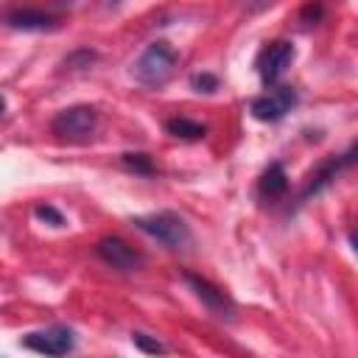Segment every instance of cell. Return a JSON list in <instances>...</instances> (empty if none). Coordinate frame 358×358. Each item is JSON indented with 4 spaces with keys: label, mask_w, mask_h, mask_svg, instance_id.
<instances>
[{
    "label": "cell",
    "mask_w": 358,
    "mask_h": 358,
    "mask_svg": "<svg viewBox=\"0 0 358 358\" xmlns=\"http://www.w3.org/2000/svg\"><path fill=\"white\" fill-rule=\"evenodd\" d=\"M190 87L196 92H215L218 90V76H213V73H196V76H190Z\"/></svg>",
    "instance_id": "9a60e30c"
},
{
    "label": "cell",
    "mask_w": 358,
    "mask_h": 358,
    "mask_svg": "<svg viewBox=\"0 0 358 358\" xmlns=\"http://www.w3.org/2000/svg\"><path fill=\"white\" fill-rule=\"evenodd\" d=\"M288 190V173H285V165L282 162H271L260 179H257V193L263 199H280L282 193Z\"/></svg>",
    "instance_id": "8fae6325"
},
{
    "label": "cell",
    "mask_w": 358,
    "mask_h": 358,
    "mask_svg": "<svg viewBox=\"0 0 358 358\" xmlns=\"http://www.w3.org/2000/svg\"><path fill=\"white\" fill-rule=\"evenodd\" d=\"M296 101H299V95H296L294 87H277V90H271V92H266V95H257L249 109H252V115H255L257 120H263V123H277V120H282V117L296 106Z\"/></svg>",
    "instance_id": "52a82bcc"
},
{
    "label": "cell",
    "mask_w": 358,
    "mask_h": 358,
    "mask_svg": "<svg viewBox=\"0 0 358 358\" xmlns=\"http://www.w3.org/2000/svg\"><path fill=\"white\" fill-rule=\"evenodd\" d=\"M3 112H6V98L0 95V115H3Z\"/></svg>",
    "instance_id": "d6986e66"
},
{
    "label": "cell",
    "mask_w": 358,
    "mask_h": 358,
    "mask_svg": "<svg viewBox=\"0 0 358 358\" xmlns=\"http://www.w3.org/2000/svg\"><path fill=\"white\" fill-rule=\"evenodd\" d=\"M6 25L17 28V31H50L59 25V20L53 14L45 11H34V8H14L6 14Z\"/></svg>",
    "instance_id": "30bf717a"
},
{
    "label": "cell",
    "mask_w": 358,
    "mask_h": 358,
    "mask_svg": "<svg viewBox=\"0 0 358 358\" xmlns=\"http://www.w3.org/2000/svg\"><path fill=\"white\" fill-rule=\"evenodd\" d=\"M22 347L34 350V352H42V355H67L73 347H76V336L70 327L64 324H53L48 330H36V333H28L22 338Z\"/></svg>",
    "instance_id": "ba28073f"
},
{
    "label": "cell",
    "mask_w": 358,
    "mask_h": 358,
    "mask_svg": "<svg viewBox=\"0 0 358 358\" xmlns=\"http://www.w3.org/2000/svg\"><path fill=\"white\" fill-rule=\"evenodd\" d=\"M131 341H134V347L143 350V352H165V344L157 341V338H151L148 333H131Z\"/></svg>",
    "instance_id": "2e32d148"
},
{
    "label": "cell",
    "mask_w": 358,
    "mask_h": 358,
    "mask_svg": "<svg viewBox=\"0 0 358 358\" xmlns=\"http://www.w3.org/2000/svg\"><path fill=\"white\" fill-rule=\"evenodd\" d=\"M291 62H294V45L288 39L268 42L257 56V73H260L263 87H274Z\"/></svg>",
    "instance_id": "8992f818"
},
{
    "label": "cell",
    "mask_w": 358,
    "mask_h": 358,
    "mask_svg": "<svg viewBox=\"0 0 358 358\" xmlns=\"http://www.w3.org/2000/svg\"><path fill=\"white\" fill-rule=\"evenodd\" d=\"M322 17H324V8H322L319 0H310V3L302 8V20H305V22H319Z\"/></svg>",
    "instance_id": "ac0fdd59"
},
{
    "label": "cell",
    "mask_w": 358,
    "mask_h": 358,
    "mask_svg": "<svg viewBox=\"0 0 358 358\" xmlns=\"http://www.w3.org/2000/svg\"><path fill=\"white\" fill-rule=\"evenodd\" d=\"M92 59H95V53L84 48V50H76L73 56H67V59H64V67H67V64H70V67H90Z\"/></svg>",
    "instance_id": "e0dca14e"
},
{
    "label": "cell",
    "mask_w": 358,
    "mask_h": 358,
    "mask_svg": "<svg viewBox=\"0 0 358 358\" xmlns=\"http://www.w3.org/2000/svg\"><path fill=\"white\" fill-rule=\"evenodd\" d=\"M176 62H179V53H176L165 39H157V42H151V45L143 50V56L134 62V76H137V81L157 87V84H162V81L173 73Z\"/></svg>",
    "instance_id": "7a4b0ae2"
},
{
    "label": "cell",
    "mask_w": 358,
    "mask_h": 358,
    "mask_svg": "<svg viewBox=\"0 0 358 358\" xmlns=\"http://www.w3.org/2000/svg\"><path fill=\"white\" fill-rule=\"evenodd\" d=\"M131 224L145 232L148 238H154L157 243H162L171 252H185L193 243V232L187 227V221L173 213V210H159V213H148V215H134Z\"/></svg>",
    "instance_id": "6da1fadb"
},
{
    "label": "cell",
    "mask_w": 358,
    "mask_h": 358,
    "mask_svg": "<svg viewBox=\"0 0 358 358\" xmlns=\"http://www.w3.org/2000/svg\"><path fill=\"white\" fill-rule=\"evenodd\" d=\"M95 126H98V112L87 103L67 106L50 120V131L59 140H84L95 131Z\"/></svg>",
    "instance_id": "3957f363"
},
{
    "label": "cell",
    "mask_w": 358,
    "mask_h": 358,
    "mask_svg": "<svg viewBox=\"0 0 358 358\" xmlns=\"http://www.w3.org/2000/svg\"><path fill=\"white\" fill-rule=\"evenodd\" d=\"M120 162L129 171L140 173V176H154L157 173V165H154L151 154H145V151H126V154H120Z\"/></svg>",
    "instance_id": "4fadbf2b"
},
{
    "label": "cell",
    "mask_w": 358,
    "mask_h": 358,
    "mask_svg": "<svg viewBox=\"0 0 358 358\" xmlns=\"http://www.w3.org/2000/svg\"><path fill=\"white\" fill-rule=\"evenodd\" d=\"M185 282L190 285V291L201 299V305L215 316V319H224V322H232L235 319V302H232V296L224 291V288H218L215 282H210L207 277H199V274H193V271H185Z\"/></svg>",
    "instance_id": "277c9868"
},
{
    "label": "cell",
    "mask_w": 358,
    "mask_h": 358,
    "mask_svg": "<svg viewBox=\"0 0 358 358\" xmlns=\"http://www.w3.org/2000/svg\"><path fill=\"white\" fill-rule=\"evenodd\" d=\"M165 129H168V134H173V137H179V140H201L204 134H207V126L204 123H199V120H190V117H168L165 120Z\"/></svg>",
    "instance_id": "7c38bea8"
},
{
    "label": "cell",
    "mask_w": 358,
    "mask_h": 358,
    "mask_svg": "<svg viewBox=\"0 0 358 358\" xmlns=\"http://www.w3.org/2000/svg\"><path fill=\"white\" fill-rule=\"evenodd\" d=\"M95 255H98L106 266H112V268H117V271H140V268L145 266V255H143L140 249H134L129 241L117 238V235L101 238L98 246H95Z\"/></svg>",
    "instance_id": "5b68a950"
},
{
    "label": "cell",
    "mask_w": 358,
    "mask_h": 358,
    "mask_svg": "<svg viewBox=\"0 0 358 358\" xmlns=\"http://www.w3.org/2000/svg\"><path fill=\"white\" fill-rule=\"evenodd\" d=\"M352 159H355V148H350L347 154H338V157H327L324 162H319L316 165V171H310V176L305 179V187H302V193H299V199L302 201H308L310 196H316V193H322L347 165H352Z\"/></svg>",
    "instance_id": "9c48e42d"
},
{
    "label": "cell",
    "mask_w": 358,
    "mask_h": 358,
    "mask_svg": "<svg viewBox=\"0 0 358 358\" xmlns=\"http://www.w3.org/2000/svg\"><path fill=\"white\" fill-rule=\"evenodd\" d=\"M34 215H36L39 221L50 224V227H64V215H62L53 204H36V207H34Z\"/></svg>",
    "instance_id": "5bb4252c"
}]
</instances>
